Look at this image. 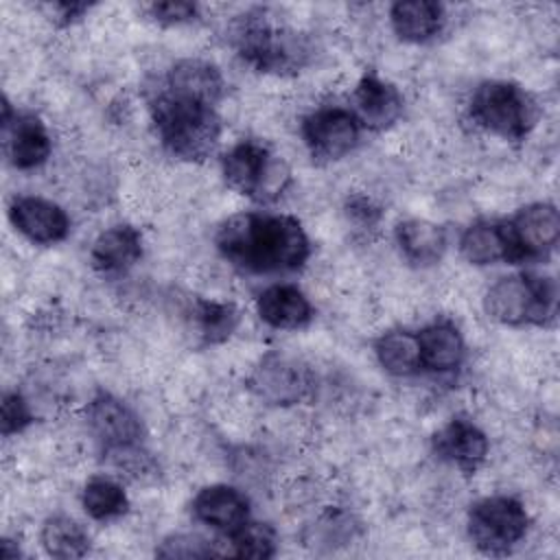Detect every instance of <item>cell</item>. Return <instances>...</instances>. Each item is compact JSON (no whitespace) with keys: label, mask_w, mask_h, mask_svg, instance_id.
<instances>
[{"label":"cell","mask_w":560,"mask_h":560,"mask_svg":"<svg viewBox=\"0 0 560 560\" xmlns=\"http://www.w3.org/2000/svg\"><path fill=\"white\" fill-rule=\"evenodd\" d=\"M33 422V411L20 392H7L2 398V433L13 435Z\"/></svg>","instance_id":"f546056e"},{"label":"cell","mask_w":560,"mask_h":560,"mask_svg":"<svg viewBox=\"0 0 560 560\" xmlns=\"http://www.w3.org/2000/svg\"><path fill=\"white\" fill-rule=\"evenodd\" d=\"M258 317L278 330L304 328L313 317L308 298L293 284H271L256 300Z\"/></svg>","instance_id":"ac0fdd59"},{"label":"cell","mask_w":560,"mask_h":560,"mask_svg":"<svg viewBox=\"0 0 560 560\" xmlns=\"http://www.w3.org/2000/svg\"><path fill=\"white\" fill-rule=\"evenodd\" d=\"M192 514L197 521L230 536L249 521V501L241 490L225 483H214L195 494Z\"/></svg>","instance_id":"9a60e30c"},{"label":"cell","mask_w":560,"mask_h":560,"mask_svg":"<svg viewBox=\"0 0 560 560\" xmlns=\"http://www.w3.org/2000/svg\"><path fill=\"white\" fill-rule=\"evenodd\" d=\"M262 18V13H247L234 24L232 46L238 57L258 72H300L311 57L308 39L302 33L278 28Z\"/></svg>","instance_id":"3957f363"},{"label":"cell","mask_w":560,"mask_h":560,"mask_svg":"<svg viewBox=\"0 0 560 560\" xmlns=\"http://www.w3.org/2000/svg\"><path fill=\"white\" fill-rule=\"evenodd\" d=\"M88 9V4H68V2H63V4H59V11H61V18L66 20V22H72V20H77L83 11Z\"/></svg>","instance_id":"d6a6232c"},{"label":"cell","mask_w":560,"mask_h":560,"mask_svg":"<svg viewBox=\"0 0 560 560\" xmlns=\"http://www.w3.org/2000/svg\"><path fill=\"white\" fill-rule=\"evenodd\" d=\"M162 88L175 96L217 107L223 98L225 81L214 63L203 59H182L168 70Z\"/></svg>","instance_id":"2e32d148"},{"label":"cell","mask_w":560,"mask_h":560,"mask_svg":"<svg viewBox=\"0 0 560 560\" xmlns=\"http://www.w3.org/2000/svg\"><path fill=\"white\" fill-rule=\"evenodd\" d=\"M221 171L232 190L265 203L278 199L291 184V168L287 162L258 140L236 142L221 158Z\"/></svg>","instance_id":"5b68a950"},{"label":"cell","mask_w":560,"mask_h":560,"mask_svg":"<svg viewBox=\"0 0 560 560\" xmlns=\"http://www.w3.org/2000/svg\"><path fill=\"white\" fill-rule=\"evenodd\" d=\"M195 326L203 343H221L232 337L238 326V308L232 302H217V300H197L195 308Z\"/></svg>","instance_id":"4316f807"},{"label":"cell","mask_w":560,"mask_h":560,"mask_svg":"<svg viewBox=\"0 0 560 560\" xmlns=\"http://www.w3.org/2000/svg\"><path fill=\"white\" fill-rule=\"evenodd\" d=\"M348 214L363 225H372L381 217V210L370 199L354 197L348 201Z\"/></svg>","instance_id":"1f68e13d"},{"label":"cell","mask_w":560,"mask_h":560,"mask_svg":"<svg viewBox=\"0 0 560 560\" xmlns=\"http://www.w3.org/2000/svg\"><path fill=\"white\" fill-rule=\"evenodd\" d=\"M392 28L402 42L422 44L435 37L444 24L442 4L431 0L396 2L389 11Z\"/></svg>","instance_id":"44dd1931"},{"label":"cell","mask_w":560,"mask_h":560,"mask_svg":"<svg viewBox=\"0 0 560 560\" xmlns=\"http://www.w3.org/2000/svg\"><path fill=\"white\" fill-rule=\"evenodd\" d=\"M214 243L228 262L258 276L298 271L311 256L302 223L289 214H232L217 230Z\"/></svg>","instance_id":"6da1fadb"},{"label":"cell","mask_w":560,"mask_h":560,"mask_svg":"<svg viewBox=\"0 0 560 560\" xmlns=\"http://www.w3.org/2000/svg\"><path fill=\"white\" fill-rule=\"evenodd\" d=\"M472 122L503 140H523L538 120V107L525 88L512 81H483L470 98Z\"/></svg>","instance_id":"8992f818"},{"label":"cell","mask_w":560,"mask_h":560,"mask_svg":"<svg viewBox=\"0 0 560 560\" xmlns=\"http://www.w3.org/2000/svg\"><path fill=\"white\" fill-rule=\"evenodd\" d=\"M505 232L512 247V262L542 258L560 238L558 210L545 201L529 203L505 223Z\"/></svg>","instance_id":"30bf717a"},{"label":"cell","mask_w":560,"mask_h":560,"mask_svg":"<svg viewBox=\"0 0 560 560\" xmlns=\"http://www.w3.org/2000/svg\"><path fill=\"white\" fill-rule=\"evenodd\" d=\"M88 429L105 453L138 446L142 442L144 429L140 416L118 396L98 392L85 409Z\"/></svg>","instance_id":"8fae6325"},{"label":"cell","mask_w":560,"mask_h":560,"mask_svg":"<svg viewBox=\"0 0 560 560\" xmlns=\"http://www.w3.org/2000/svg\"><path fill=\"white\" fill-rule=\"evenodd\" d=\"M354 116L374 131L392 127L402 116V96L396 85L376 72H365L354 88Z\"/></svg>","instance_id":"4fadbf2b"},{"label":"cell","mask_w":560,"mask_h":560,"mask_svg":"<svg viewBox=\"0 0 560 560\" xmlns=\"http://www.w3.org/2000/svg\"><path fill=\"white\" fill-rule=\"evenodd\" d=\"M81 505L94 521H112L127 512L129 499L122 486L109 477H92L81 492Z\"/></svg>","instance_id":"484cf974"},{"label":"cell","mask_w":560,"mask_h":560,"mask_svg":"<svg viewBox=\"0 0 560 560\" xmlns=\"http://www.w3.org/2000/svg\"><path fill=\"white\" fill-rule=\"evenodd\" d=\"M527 527V510L514 497H486L468 510V536L472 545L488 556L508 553L525 538Z\"/></svg>","instance_id":"52a82bcc"},{"label":"cell","mask_w":560,"mask_h":560,"mask_svg":"<svg viewBox=\"0 0 560 560\" xmlns=\"http://www.w3.org/2000/svg\"><path fill=\"white\" fill-rule=\"evenodd\" d=\"M149 15L160 24H182L197 15V4L184 0H166L149 4Z\"/></svg>","instance_id":"4dcf8cb0"},{"label":"cell","mask_w":560,"mask_h":560,"mask_svg":"<svg viewBox=\"0 0 560 560\" xmlns=\"http://www.w3.org/2000/svg\"><path fill=\"white\" fill-rule=\"evenodd\" d=\"M7 131V153L15 168L28 171L50 158L52 142L44 122L33 114H15Z\"/></svg>","instance_id":"d6986e66"},{"label":"cell","mask_w":560,"mask_h":560,"mask_svg":"<svg viewBox=\"0 0 560 560\" xmlns=\"http://www.w3.org/2000/svg\"><path fill=\"white\" fill-rule=\"evenodd\" d=\"M396 243L402 256L418 267L435 265L446 252V232L429 219H405L396 225Z\"/></svg>","instance_id":"ffe728a7"},{"label":"cell","mask_w":560,"mask_h":560,"mask_svg":"<svg viewBox=\"0 0 560 560\" xmlns=\"http://www.w3.org/2000/svg\"><path fill=\"white\" fill-rule=\"evenodd\" d=\"M142 258V236L133 225L120 223L103 230L92 243L90 260L105 276L125 273Z\"/></svg>","instance_id":"e0dca14e"},{"label":"cell","mask_w":560,"mask_h":560,"mask_svg":"<svg viewBox=\"0 0 560 560\" xmlns=\"http://www.w3.org/2000/svg\"><path fill=\"white\" fill-rule=\"evenodd\" d=\"M459 252L470 265L512 262V247L505 232V223L477 221L468 225L459 238Z\"/></svg>","instance_id":"7402d4cb"},{"label":"cell","mask_w":560,"mask_h":560,"mask_svg":"<svg viewBox=\"0 0 560 560\" xmlns=\"http://www.w3.org/2000/svg\"><path fill=\"white\" fill-rule=\"evenodd\" d=\"M422 368L433 372H451L464 359V339L459 330L448 322H435L424 326L418 335Z\"/></svg>","instance_id":"603a6c76"},{"label":"cell","mask_w":560,"mask_h":560,"mask_svg":"<svg viewBox=\"0 0 560 560\" xmlns=\"http://www.w3.org/2000/svg\"><path fill=\"white\" fill-rule=\"evenodd\" d=\"M13 228L37 245H52L68 236L70 219L61 206L42 197H15L9 206Z\"/></svg>","instance_id":"7c38bea8"},{"label":"cell","mask_w":560,"mask_h":560,"mask_svg":"<svg viewBox=\"0 0 560 560\" xmlns=\"http://www.w3.org/2000/svg\"><path fill=\"white\" fill-rule=\"evenodd\" d=\"M361 136V122L346 107H322L302 122V138L313 160L337 162L354 151Z\"/></svg>","instance_id":"9c48e42d"},{"label":"cell","mask_w":560,"mask_h":560,"mask_svg":"<svg viewBox=\"0 0 560 560\" xmlns=\"http://www.w3.org/2000/svg\"><path fill=\"white\" fill-rule=\"evenodd\" d=\"M155 553L162 558H208L221 556V549L197 534H173L160 542Z\"/></svg>","instance_id":"f1b7e54d"},{"label":"cell","mask_w":560,"mask_h":560,"mask_svg":"<svg viewBox=\"0 0 560 560\" xmlns=\"http://www.w3.org/2000/svg\"><path fill=\"white\" fill-rule=\"evenodd\" d=\"M249 389L269 405L302 402L313 389V376L304 363L280 352H267L252 370Z\"/></svg>","instance_id":"ba28073f"},{"label":"cell","mask_w":560,"mask_h":560,"mask_svg":"<svg viewBox=\"0 0 560 560\" xmlns=\"http://www.w3.org/2000/svg\"><path fill=\"white\" fill-rule=\"evenodd\" d=\"M486 313L505 326H542L556 311V287L536 273L499 278L483 298Z\"/></svg>","instance_id":"277c9868"},{"label":"cell","mask_w":560,"mask_h":560,"mask_svg":"<svg viewBox=\"0 0 560 560\" xmlns=\"http://www.w3.org/2000/svg\"><path fill=\"white\" fill-rule=\"evenodd\" d=\"M374 350L381 368L394 376H411L422 368L418 337L409 330H389L381 335Z\"/></svg>","instance_id":"cb8c5ba5"},{"label":"cell","mask_w":560,"mask_h":560,"mask_svg":"<svg viewBox=\"0 0 560 560\" xmlns=\"http://www.w3.org/2000/svg\"><path fill=\"white\" fill-rule=\"evenodd\" d=\"M42 545L52 558H81L90 551V536L74 518L57 514L44 521Z\"/></svg>","instance_id":"d4e9b609"},{"label":"cell","mask_w":560,"mask_h":560,"mask_svg":"<svg viewBox=\"0 0 560 560\" xmlns=\"http://www.w3.org/2000/svg\"><path fill=\"white\" fill-rule=\"evenodd\" d=\"M151 120L162 147L188 162L206 160L219 144L221 118L217 107L158 90L149 101Z\"/></svg>","instance_id":"7a4b0ae2"},{"label":"cell","mask_w":560,"mask_h":560,"mask_svg":"<svg viewBox=\"0 0 560 560\" xmlns=\"http://www.w3.org/2000/svg\"><path fill=\"white\" fill-rule=\"evenodd\" d=\"M433 451L440 459L466 472H475L488 455V438L475 422L453 418L440 431H435Z\"/></svg>","instance_id":"5bb4252c"},{"label":"cell","mask_w":560,"mask_h":560,"mask_svg":"<svg viewBox=\"0 0 560 560\" xmlns=\"http://www.w3.org/2000/svg\"><path fill=\"white\" fill-rule=\"evenodd\" d=\"M230 556L238 558H271L276 556V532L267 523L247 521L228 536Z\"/></svg>","instance_id":"83f0119b"}]
</instances>
